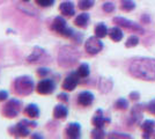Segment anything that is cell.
Instances as JSON below:
<instances>
[{"instance_id": "3957f363", "label": "cell", "mask_w": 155, "mask_h": 139, "mask_svg": "<svg viewBox=\"0 0 155 139\" xmlns=\"http://www.w3.org/2000/svg\"><path fill=\"white\" fill-rule=\"evenodd\" d=\"M35 81L29 75H21L13 81V92L18 96H29L35 91Z\"/></svg>"}, {"instance_id": "b9f144b4", "label": "cell", "mask_w": 155, "mask_h": 139, "mask_svg": "<svg viewBox=\"0 0 155 139\" xmlns=\"http://www.w3.org/2000/svg\"><path fill=\"white\" fill-rule=\"evenodd\" d=\"M21 1H22V2H29L30 0H21Z\"/></svg>"}, {"instance_id": "d6a6232c", "label": "cell", "mask_w": 155, "mask_h": 139, "mask_svg": "<svg viewBox=\"0 0 155 139\" xmlns=\"http://www.w3.org/2000/svg\"><path fill=\"white\" fill-rule=\"evenodd\" d=\"M115 5L112 4V2H104L103 5H102V9H103L105 13H112L114 11H115Z\"/></svg>"}, {"instance_id": "ac0fdd59", "label": "cell", "mask_w": 155, "mask_h": 139, "mask_svg": "<svg viewBox=\"0 0 155 139\" xmlns=\"http://www.w3.org/2000/svg\"><path fill=\"white\" fill-rule=\"evenodd\" d=\"M155 127V121H152V119H146L143 121L141 124V129L143 131V134H142V138H149L153 131H154Z\"/></svg>"}, {"instance_id": "5b68a950", "label": "cell", "mask_w": 155, "mask_h": 139, "mask_svg": "<svg viewBox=\"0 0 155 139\" xmlns=\"http://www.w3.org/2000/svg\"><path fill=\"white\" fill-rule=\"evenodd\" d=\"M22 111V102L18 99H9L4 104L1 109V114L6 118H15Z\"/></svg>"}, {"instance_id": "74e56055", "label": "cell", "mask_w": 155, "mask_h": 139, "mask_svg": "<svg viewBox=\"0 0 155 139\" xmlns=\"http://www.w3.org/2000/svg\"><path fill=\"white\" fill-rule=\"evenodd\" d=\"M147 110H148L150 114H154L155 115V99L152 100L148 104H147Z\"/></svg>"}, {"instance_id": "8d00e7d4", "label": "cell", "mask_w": 155, "mask_h": 139, "mask_svg": "<svg viewBox=\"0 0 155 139\" xmlns=\"http://www.w3.org/2000/svg\"><path fill=\"white\" fill-rule=\"evenodd\" d=\"M71 40L73 41V42H75L77 44H80V43H81V41H82V35H81V34L74 33V35L72 36Z\"/></svg>"}, {"instance_id": "cb8c5ba5", "label": "cell", "mask_w": 155, "mask_h": 139, "mask_svg": "<svg viewBox=\"0 0 155 139\" xmlns=\"http://www.w3.org/2000/svg\"><path fill=\"white\" fill-rule=\"evenodd\" d=\"M112 88V81L110 79H102L100 80V91L102 93H108Z\"/></svg>"}, {"instance_id": "4dcf8cb0", "label": "cell", "mask_w": 155, "mask_h": 139, "mask_svg": "<svg viewBox=\"0 0 155 139\" xmlns=\"http://www.w3.org/2000/svg\"><path fill=\"white\" fill-rule=\"evenodd\" d=\"M56 0H35V4L39 7H43V8H46V7H52L54 5Z\"/></svg>"}, {"instance_id": "9a60e30c", "label": "cell", "mask_w": 155, "mask_h": 139, "mask_svg": "<svg viewBox=\"0 0 155 139\" xmlns=\"http://www.w3.org/2000/svg\"><path fill=\"white\" fill-rule=\"evenodd\" d=\"M59 12L63 16L71 18L75 14V7L72 1H64L59 5Z\"/></svg>"}, {"instance_id": "8fae6325", "label": "cell", "mask_w": 155, "mask_h": 139, "mask_svg": "<svg viewBox=\"0 0 155 139\" xmlns=\"http://www.w3.org/2000/svg\"><path fill=\"white\" fill-rule=\"evenodd\" d=\"M45 56H46V52L43 48H41V46H34L31 53L27 57V63L28 64H37V63H41V61H43Z\"/></svg>"}, {"instance_id": "52a82bcc", "label": "cell", "mask_w": 155, "mask_h": 139, "mask_svg": "<svg viewBox=\"0 0 155 139\" xmlns=\"http://www.w3.org/2000/svg\"><path fill=\"white\" fill-rule=\"evenodd\" d=\"M35 91L39 95H50L56 91V82L54 80L50 78H43L37 82Z\"/></svg>"}, {"instance_id": "30bf717a", "label": "cell", "mask_w": 155, "mask_h": 139, "mask_svg": "<svg viewBox=\"0 0 155 139\" xmlns=\"http://www.w3.org/2000/svg\"><path fill=\"white\" fill-rule=\"evenodd\" d=\"M8 133L12 137H16V138H26L30 136V129L25 126L21 123H16L15 125H12L8 127Z\"/></svg>"}, {"instance_id": "d4e9b609", "label": "cell", "mask_w": 155, "mask_h": 139, "mask_svg": "<svg viewBox=\"0 0 155 139\" xmlns=\"http://www.w3.org/2000/svg\"><path fill=\"white\" fill-rule=\"evenodd\" d=\"M120 8L124 12H131L136 8V2L133 0H120Z\"/></svg>"}, {"instance_id": "d590c367", "label": "cell", "mask_w": 155, "mask_h": 139, "mask_svg": "<svg viewBox=\"0 0 155 139\" xmlns=\"http://www.w3.org/2000/svg\"><path fill=\"white\" fill-rule=\"evenodd\" d=\"M129 98L132 100V101H138V100L140 99V93L138 92V91H133V92L130 93Z\"/></svg>"}, {"instance_id": "44dd1931", "label": "cell", "mask_w": 155, "mask_h": 139, "mask_svg": "<svg viewBox=\"0 0 155 139\" xmlns=\"http://www.w3.org/2000/svg\"><path fill=\"white\" fill-rule=\"evenodd\" d=\"M142 110H143V104H137V106H134L132 108V110H131V117L133 118L134 123H138L141 119Z\"/></svg>"}, {"instance_id": "d6986e66", "label": "cell", "mask_w": 155, "mask_h": 139, "mask_svg": "<svg viewBox=\"0 0 155 139\" xmlns=\"http://www.w3.org/2000/svg\"><path fill=\"white\" fill-rule=\"evenodd\" d=\"M89 20H91L89 14L84 12V13H80L74 19V25L77 27H79V28H87L88 23H89Z\"/></svg>"}, {"instance_id": "836d02e7", "label": "cell", "mask_w": 155, "mask_h": 139, "mask_svg": "<svg viewBox=\"0 0 155 139\" xmlns=\"http://www.w3.org/2000/svg\"><path fill=\"white\" fill-rule=\"evenodd\" d=\"M108 138H131L130 134H125V133H116V132H112L108 134Z\"/></svg>"}, {"instance_id": "83f0119b", "label": "cell", "mask_w": 155, "mask_h": 139, "mask_svg": "<svg viewBox=\"0 0 155 139\" xmlns=\"http://www.w3.org/2000/svg\"><path fill=\"white\" fill-rule=\"evenodd\" d=\"M115 108L118 109V110H126V109L129 108V102H127V100L124 99V98L118 99L116 102H115Z\"/></svg>"}, {"instance_id": "9c48e42d", "label": "cell", "mask_w": 155, "mask_h": 139, "mask_svg": "<svg viewBox=\"0 0 155 139\" xmlns=\"http://www.w3.org/2000/svg\"><path fill=\"white\" fill-rule=\"evenodd\" d=\"M79 80H80V77L78 75V73L71 72L64 79L63 84H61V88L65 92H73L79 85Z\"/></svg>"}, {"instance_id": "ffe728a7", "label": "cell", "mask_w": 155, "mask_h": 139, "mask_svg": "<svg viewBox=\"0 0 155 139\" xmlns=\"http://www.w3.org/2000/svg\"><path fill=\"white\" fill-rule=\"evenodd\" d=\"M108 35H109V37L114 41V42H119V41H122L123 40V36H124L123 30L119 28V26L112 27L111 29H109Z\"/></svg>"}, {"instance_id": "603a6c76", "label": "cell", "mask_w": 155, "mask_h": 139, "mask_svg": "<svg viewBox=\"0 0 155 139\" xmlns=\"http://www.w3.org/2000/svg\"><path fill=\"white\" fill-rule=\"evenodd\" d=\"M94 31H95V35H96L97 37H100V38H103V37H105V36L108 35V33H109L108 28H107V26L104 25L103 22L97 23L96 26H95Z\"/></svg>"}, {"instance_id": "ba28073f", "label": "cell", "mask_w": 155, "mask_h": 139, "mask_svg": "<svg viewBox=\"0 0 155 139\" xmlns=\"http://www.w3.org/2000/svg\"><path fill=\"white\" fill-rule=\"evenodd\" d=\"M112 21H114V23H116L117 26L126 28V29H129L131 31L143 34V28L141 26H139L138 23H136V22L129 20V19H125V18H122V16H116V18H114Z\"/></svg>"}, {"instance_id": "e575fe53", "label": "cell", "mask_w": 155, "mask_h": 139, "mask_svg": "<svg viewBox=\"0 0 155 139\" xmlns=\"http://www.w3.org/2000/svg\"><path fill=\"white\" fill-rule=\"evenodd\" d=\"M57 99H58L59 101H63V102H65V103H68V101H70V96H68L66 93H60V94H58Z\"/></svg>"}, {"instance_id": "6da1fadb", "label": "cell", "mask_w": 155, "mask_h": 139, "mask_svg": "<svg viewBox=\"0 0 155 139\" xmlns=\"http://www.w3.org/2000/svg\"><path fill=\"white\" fill-rule=\"evenodd\" d=\"M129 72L137 79L152 81L155 80V58L138 57L131 61Z\"/></svg>"}, {"instance_id": "1f68e13d", "label": "cell", "mask_w": 155, "mask_h": 139, "mask_svg": "<svg viewBox=\"0 0 155 139\" xmlns=\"http://www.w3.org/2000/svg\"><path fill=\"white\" fill-rule=\"evenodd\" d=\"M51 73V70L50 68H48V67H39L38 70L36 71V74H37V77L41 78V79H43V78H48V75Z\"/></svg>"}, {"instance_id": "7c38bea8", "label": "cell", "mask_w": 155, "mask_h": 139, "mask_svg": "<svg viewBox=\"0 0 155 139\" xmlns=\"http://www.w3.org/2000/svg\"><path fill=\"white\" fill-rule=\"evenodd\" d=\"M64 134L66 138L79 139L81 137V125H80V123H77V122L70 123L68 125L66 126Z\"/></svg>"}, {"instance_id": "484cf974", "label": "cell", "mask_w": 155, "mask_h": 139, "mask_svg": "<svg viewBox=\"0 0 155 139\" xmlns=\"http://www.w3.org/2000/svg\"><path fill=\"white\" fill-rule=\"evenodd\" d=\"M95 5V0H79L78 7L81 11H88Z\"/></svg>"}, {"instance_id": "2e32d148", "label": "cell", "mask_w": 155, "mask_h": 139, "mask_svg": "<svg viewBox=\"0 0 155 139\" xmlns=\"http://www.w3.org/2000/svg\"><path fill=\"white\" fill-rule=\"evenodd\" d=\"M53 118L54 119H60L63 121L68 116V108L65 106V104H57V106L53 108Z\"/></svg>"}, {"instance_id": "7a4b0ae2", "label": "cell", "mask_w": 155, "mask_h": 139, "mask_svg": "<svg viewBox=\"0 0 155 139\" xmlns=\"http://www.w3.org/2000/svg\"><path fill=\"white\" fill-rule=\"evenodd\" d=\"M80 59V52L74 46L65 45L58 52V65L63 68L74 66Z\"/></svg>"}, {"instance_id": "f35d334b", "label": "cell", "mask_w": 155, "mask_h": 139, "mask_svg": "<svg viewBox=\"0 0 155 139\" xmlns=\"http://www.w3.org/2000/svg\"><path fill=\"white\" fill-rule=\"evenodd\" d=\"M8 100V92L7 91H0V102H5Z\"/></svg>"}, {"instance_id": "f546056e", "label": "cell", "mask_w": 155, "mask_h": 139, "mask_svg": "<svg viewBox=\"0 0 155 139\" xmlns=\"http://www.w3.org/2000/svg\"><path fill=\"white\" fill-rule=\"evenodd\" d=\"M20 123H21V124H23L25 126H27V127H29V129H36V127H37V125H38V123H37L36 121L31 119V118L21 119V121H20Z\"/></svg>"}, {"instance_id": "ab89813d", "label": "cell", "mask_w": 155, "mask_h": 139, "mask_svg": "<svg viewBox=\"0 0 155 139\" xmlns=\"http://www.w3.org/2000/svg\"><path fill=\"white\" fill-rule=\"evenodd\" d=\"M30 138L31 139H43V136L41 133H32L30 134Z\"/></svg>"}, {"instance_id": "60d3db41", "label": "cell", "mask_w": 155, "mask_h": 139, "mask_svg": "<svg viewBox=\"0 0 155 139\" xmlns=\"http://www.w3.org/2000/svg\"><path fill=\"white\" fill-rule=\"evenodd\" d=\"M141 21L142 22H146V23H149V22H150V19H149V16L147 14H145V15H142Z\"/></svg>"}, {"instance_id": "8992f818", "label": "cell", "mask_w": 155, "mask_h": 139, "mask_svg": "<svg viewBox=\"0 0 155 139\" xmlns=\"http://www.w3.org/2000/svg\"><path fill=\"white\" fill-rule=\"evenodd\" d=\"M103 49V43L100 37L95 36H91L88 40L84 42V50L87 51L88 55L91 56H95L97 53H100Z\"/></svg>"}, {"instance_id": "277c9868", "label": "cell", "mask_w": 155, "mask_h": 139, "mask_svg": "<svg viewBox=\"0 0 155 139\" xmlns=\"http://www.w3.org/2000/svg\"><path fill=\"white\" fill-rule=\"evenodd\" d=\"M51 30L53 33L58 34L63 37H66V38H72V36L74 35V30L67 27V22L65 20L63 16H56L53 21L51 22Z\"/></svg>"}, {"instance_id": "5bb4252c", "label": "cell", "mask_w": 155, "mask_h": 139, "mask_svg": "<svg viewBox=\"0 0 155 139\" xmlns=\"http://www.w3.org/2000/svg\"><path fill=\"white\" fill-rule=\"evenodd\" d=\"M94 99H95V96H94L93 93L89 92V91H84V92L79 93L77 98V102L78 104L81 107H89L93 104Z\"/></svg>"}, {"instance_id": "7402d4cb", "label": "cell", "mask_w": 155, "mask_h": 139, "mask_svg": "<svg viewBox=\"0 0 155 139\" xmlns=\"http://www.w3.org/2000/svg\"><path fill=\"white\" fill-rule=\"evenodd\" d=\"M78 73V75L81 78V79H84V78H88L89 74H91V68H89V65L87 63H81L78 70L75 71Z\"/></svg>"}, {"instance_id": "f1b7e54d", "label": "cell", "mask_w": 155, "mask_h": 139, "mask_svg": "<svg viewBox=\"0 0 155 139\" xmlns=\"http://www.w3.org/2000/svg\"><path fill=\"white\" fill-rule=\"evenodd\" d=\"M139 44V38H138V36L136 35H132V36H130L127 41L125 42V46L126 48H134Z\"/></svg>"}, {"instance_id": "4fadbf2b", "label": "cell", "mask_w": 155, "mask_h": 139, "mask_svg": "<svg viewBox=\"0 0 155 139\" xmlns=\"http://www.w3.org/2000/svg\"><path fill=\"white\" fill-rule=\"evenodd\" d=\"M110 122H111V119L109 117H104L102 109H97L91 118V124L95 127H104V125L109 124Z\"/></svg>"}, {"instance_id": "4316f807", "label": "cell", "mask_w": 155, "mask_h": 139, "mask_svg": "<svg viewBox=\"0 0 155 139\" xmlns=\"http://www.w3.org/2000/svg\"><path fill=\"white\" fill-rule=\"evenodd\" d=\"M107 137V133L104 131L103 127H95L91 131V138L94 139H102Z\"/></svg>"}, {"instance_id": "e0dca14e", "label": "cell", "mask_w": 155, "mask_h": 139, "mask_svg": "<svg viewBox=\"0 0 155 139\" xmlns=\"http://www.w3.org/2000/svg\"><path fill=\"white\" fill-rule=\"evenodd\" d=\"M23 114H25V116H27L28 118H31V119H36L39 117V108L37 104H35V103H30V104H28V106L23 109Z\"/></svg>"}]
</instances>
